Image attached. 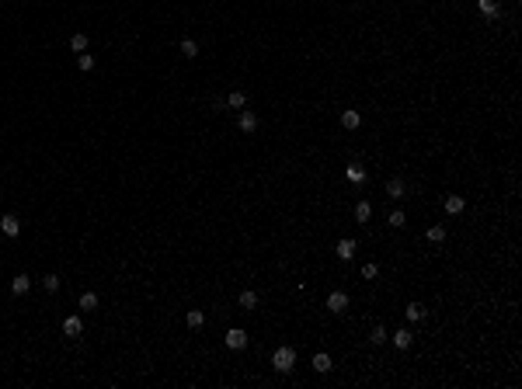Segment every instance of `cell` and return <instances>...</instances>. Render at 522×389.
<instances>
[{"label":"cell","instance_id":"cell-9","mask_svg":"<svg viewBox=\"0 0 522 389\" xmlns=\"http://www.w3.org/2000/svg\"><path fill=\"white\" fill-rule=\"evenodd\" d=\"M463 205H466V202H463L459 195H446V212H449V216H459V212H463Z\"/></svg>","mask_w":522,"mask_h":389},{"label":"cell","instance_id":"cell-4","mask_svg":"<svg viewBox=\"0 0 522 389\" xmlns=\"http://www.w3.org/2000/svg\"><path fill=\"white\" fill-rule=\"evenodd\" d=\"M334 254H338L341 261H352V257H355V240H348V236H345V240H338Z\"/></svg>","mask_w":522,"mask_h":389},{"label":"cell","instance_id":"cell-26","mask_svg":"<svg viewBox=\"0 0 522 389\" xmlns=\"http://www.w3.org/2000/svg\"><path fill=\"white\" fill-rule=\"evenodd\" d=\"M428 240H432V243L446 240V226H432V230H428Z\"/></svg>","mask_w":522,"mask_h":389},{"label":"cell","instance_id":"cell-27","mask_svg":"<svg viewBox=\"0 0 522 389\" xmlns=\"http://www.w3.org/2000/svg\"><path fill=\"white\" fill-rule=\"evenodd\" d=\"M421 316H425V306H418V303L407 306V320H421Z\"/></svg>","mask_w":522,"mask_h":389},{"label":"cell","instance_id":"cell-7","mask_svg":"<svg viewBox=\"0 0 522 389\" xmlns=\"http://www.w3.org/2000/svg\"><path fill=\"white\" fill-rule=\"evenodd\" d=\"M28 289H32V278H28V275H14V282H11V292H14V296H25Z\"/></svg>","mask_w":522,"mask_h":389},{"label":"cell","instance_id":"cell-25","mask_svg":"<svg viewBox=\"0 0 522 389\" xmlns=\"http://www.w3.org/2000/svg\"><path fill=\"white\" fill-rule=\"evenodd\" d=\"M386 223H390L393 230H400V226L407 223V216H404V212H390V219H386Z\"/></svg>","mask_w":522,"mask_h":389},{"label":"cell","instance_id":"cell-20","mask_svg":"<svg viewBox=\"0 0 522 389\" xmlns=\"http://www.w3.org/2000/svg\"><path fill=\"white\" fill-rule=\"evenodd\" d=\"M244 104H247V97H244L240 90H233V94L226 97V108H244Z\"/></svg>","mask_w":522,"mask_h":389},{"label":"cell","instance_id":"cell-1","mask_svg":"<svg viewBox=\"0 0 522 389\" xmlns=\"http://www.w3.org/2000/svg\"><path fill=\"white\" fill-rule=\"evenodd\" d=\"M272 365H275V372H289V369L296 365V351L282 344V348H279V351L272 355Z\"/></svg>","mask_w":522,"mask_h":389},{"label":"cell","instance_id":"cell-8","mask_svg":"<svg viewBox=\"0 0 522 389\" xmlns=\"http://www.w3.org/2000/svg\"><path fill=\"white\" fill-rule=\"evenodd\" d=\"M237 125H240L244 132H254V129H258V118H254V111H240V118H237Z\"/></svg>","mask_w":522,"mask_h":389},{"label":"cell","instance_id":"cell-17","mask_svg":"<svg viewBox=\"0 0 522 389\" xmlns=\"http://www.w3.org/2000/svg\"><path fill=\"white\" fill-rule=\"evenodd\" d=\"M369 216H373V205H369V202H359V205H355V219H359V223H366Z\"/></svg>","mask_w":522,"mask_h":389},{"label":"cell","instance_id":"cell-13","mask_svg":"<svg viewBox=\"0 0 522 389\" xmlns=\"http://www.w3.org/2000/svg\"><path fill=\"white\" fill-rule=\"evenodd\" d=\"M411 341H414V337H411V330H393V344H397L400 351H404V348H411Z\"/></svg>","mask_w":522,"mask_h":389},{"label":"cell","instance_id":"cell-10","mask_svg":"<svg viewBox=\"0 0 522 389\" xmlns=\"http://www.w3.org/2000/svg\"><path fill=\"white\" fill-rule=\"evenodd\" d=\"M386 195H390V198H404V181H400V177H390V181H386Z\"/></svg>","mask_w":522,"mask_h":389},{"label":"cell","instance_id":"cell-12","mask_svg":"<svg viewBox=\"0 0 522 389\" xmlns=\"http://www.w3.org/2000/svg\"><path fill=\"white\" fill-rule=\"evenodd\" d=\"M345 177L359 184V181H366V167H359V163H348V170H345Z\"/></svg>","mask_w":522,"mask_h":389},{"label":"cell","instance_id":"cell-24","mask_svg":"<svg viewBox=\"0 0 522 389\" xmlns=\"http://www.w3.org/2000/svg\"><path fill=\"white\" fill-rule=\"evenodd\" d=\"M77 66H80L84 73H87V70H94V56H87V52H84V56H77Z\"/></svg>","mask_w":522,"mask_h":389},{"label":"cell","instance_id":"cell-29","mask_svg":"<svg viewBox=\"0 0 522 389\" xmlns=\"http://www.w3.org/2000/svg\"><path fill=\"white\" fill-rule=\"evenodd\" d=\"M376 275H379V268H376V264H366V268H362V278H376Z\"/></svg>","mask_w":522,"mask_h":389},{"label":"cell","instance_id":"cell-14","mask_svg":"<svg viewBox=\"0 0 522 389\" xmlns=\"http://www.w3.org/2000/svg\"><path fill=\"white\" fill-rule=\"evenodd\" d=\"M331 365H334V362H331V355H324V351H320V355H313V369H317V372H331Z\"/></svg>","mask_w":522,"mask_h":389},{"label":"cell","instance_id":"cell-6","mask_svg":"<svg viewBox=\"0 0 522 389\" xmlns=\"http://www.w3.org/2000/svg\"><path fill=\"white\" fill-rule=\"evenodd\" d=\"M63 334H67V337H80V334H84L80 316H67V320H63Z\"/></svg>","mask_w":522,"mask_h":389},{"label":"cell","instance_id":"cell-22","mask_svg":"<svg viewBox=\"0 0 522 389\" xmlns=\"http://www.w3.org/2000/svg\"><path fill=\"white\" fill-rule=\"evenodd\" d=\"M240 306H244V310H254V306H258V296H254V292H240Z\"/></svg>","mask_w":522,"mask_h":389},{"label":"cell","instance_id":"cell-18","mask_svg":"<svg viewBox=\"0 0 522 389\" xmlns=\"http://www.w3.org/2000/svg\"><path fill=\"white\" fill-rule=\"evenodd\" d=\"M202 323H206V313H202V310H192V313H188V327H192V330H199Z\"/></svg>","mask_w":522,"mask_h":389},{"label":"cell","instance_id":"cell-15","mask_svg":"<svg viewBox=\"0 0 522 389\" xmlns=\"http://www.w3.org/2000/svg\"><path fill=\"white\" fill-rule=\"evenodd\" d=\"M477 7L484 10V17H498V0H477Z\"/></svg>","mask_w":522,"mask_h":389},{"label":"cell","instance_id":"cell-23","mask_svg":"<svg viewBox=\"0 0 522 389\" xmlns=\"http://www.w3.org/2000/svg\"><path fill=\"white\" fill-rule=\"evenodd\" d=\"M369 341H373V344H386V327H373Z\"/></svg>","mask_w":522,"mask_h":389},{"label":"cell","instance_id":"cell-11","mask_svg":"<svg viewBox=\"0 0 522 389\" xmlns=\"http://www.w3.org/2000/svg\"><path fill=\"white\" fill-rule=\"evenodd\" d=\"M341 125H345V129H359V125H362V115H359V111H345V115H341Z\"/></svg>","mask_w":522,"mask_h":389},{"label":"cell","instance_id":"cell-21","mask_svg":"<svg viewBox=\"0 0 522 389\" xmlns=\"http://www.w3.org/2000/svg\"><path fill=\"white\" fill-rule=\"evenodd\" d=\"M181 52H185L188 59H195V56H199V45H195L192 38H185V42H181Z\"/></svg>","mask_w":522,"mask_h":389},{"label":"cell","instance_id":"cell-3","mask_svg":"<svg viewBox=\"0 0 522 389\" xmlns=\"http://www.w3.org/2000/svg\"><path fill=\"white\" fill-rule=\"evenodd\" d=\"M327 310L331 313H345L348 310V296H345V292H331V296H327Z\"/></svg>","mask_w":522,"mask_h":389},{"label":"cell","instance_id":"cell-5","mask_svg":"<svg viewBox=\"0 0 522 389\" xmlns=\"http://www.w3.org/2000/svg\"><path fill=\"white\" fill-rule=\"evenodd\" d=\"M0 233H4V236H18V233H21L18 216H4V219H0Z\"/></svg>","mask_w":522,"mask_h":389},{"label":"cell","instance_id":"cell-28","mask_svg":"<svg viewBox=\"0 0 522 389\" xmlns=\"http://www.w3.org/2000/svg\"><path fill=\"white\" fill-rule=\"evenodd\" d=\"M42 285H46V292H56V289H60V278H56V275H46Z\"/></svg>","mask_w":522,"mask_h":389},{"label":"cell","instance_id":"cell-16","mask_svg":"<svg viewBox=\"0 0 522 389\" xmlns=\"http://www.w3.org/2000/svg\"><path fill=\"white\" fill-rule=\"evenodd\" d=\"M80 310H84V313L98 310V296H94V292H84V296H80Z\"/></svg>","mask_w":522,"mask_h":389},{"label":"cell","instance_id":"cell-2","mask_svg":"<svg viewBox=\"0 0 522 389\" xmlns=\"http://www.w3.org/2000/svg\"><path fill=\"white\" fill-rule=\"evenodd\" d=\"M226 348H233V351H240V348H247V334L244 330H226Z\"/></svg>","mask_w":522,"mask_h":389},{"label":"cell","instance_id":"cell-19","mask_svg":"<svg viewBox=\"0 0 522 389\" xmlns=\"http://www.w3.org/2000/svg\"><path fill=\"white\" fill-rule=\"evenodd\" d=\"M70 49H74V52H84V49H87V35H84V31H77L74 38H70Z\"/></svg>","mask_w":522,"mask_h":389}]
</instances>
